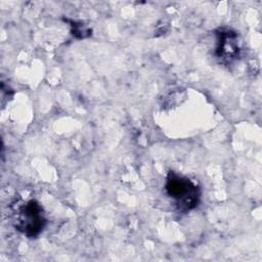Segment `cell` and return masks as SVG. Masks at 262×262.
Returning a JSON list of instances; mask_svg holds the SVG:
<instances>
[{
	"label": "cell",
	"mask_w": 262,
	"mask_h": 262,
	"mask_svg": "<svg viewBox=\"0 0 262 262\" xmlns=\"http://www.w3.org/2000/svg\"><path fill=\"white\" fill-rule=\"evenodd\" d=\"M11 219L14 228L28 237L39 235L47 223L45 212L36 200L14 202Z\"/></svg>",
	"instance_id": "obj_1"
},
{
	"label": "cell",
	"mask_w": 262,
	"mask_h": 262,
	"mask_svg": "<svg viewBox=\"0 0 262 262\" xmlns=\"http://www.w3.org/2000/svg\"><path fill=\"white\" fill-rule=\"evenodd\" d=\"M165 191L175 201L177 209L181 212L194 209L201 198V189L192 180L173 171H170L166 177Z\"/></svg>",
	"instance_id": "obj_2"
},
{
	"label": "cell",
	"mask_w": 262,
	"mask_h": 262,
	"mask_svg": "<svg viewBox=\"0 0 262 262\" xmlns=\"http://www.w3.org/2000/svg\"><path fill=\"white\" fill-rule=\"evenodd\" d=\"M215 55L223 63H231L239 54L238 38L230 28H219L216 32Z\"/></svg>",
	"instance_id": "obj_3"
}]
</instances>
